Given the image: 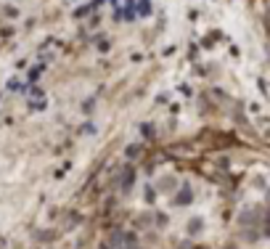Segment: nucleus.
Listing matches in <instances>:
<instances>
[{
	"instance_id": "nucleus-1",
	"label": "nucleus",
	"mask_w": 270,
	"mask_h": 249,
	"mask_svg": "<svg viewBox=\"0 0 270 249\" xmlns=\"http://www.w3.org/2000/svg\"><path fill=\"white\" fill-rule=\"evenodd\" d=\"M177 175H172V173H164L159 180H156V194H170L172 196L175 191H177Z\"/></svg>"
},
{
	"instance_id": "nucleus-2",
	"label": "nucleus",
	"mask_w": 270,
	"mask_h": 249,
	"mask_svg": "<svg viewBox=\"0 0 270 249\" xmlns=\"http://www.w3.org/2000/svg\"><path fill=\"white\" fill-rule=\"evenodd\" d=\"M186 233L188 236H201L204 233V218H199V215H196V218H191L188 223H186Z\"/></svg>"
},
{
	"instance_id": "nucleus-3",
	"label": "nucleus",
	"mask_w": 270,
	"mask_h": 249,
	"mask_svg": "<svg viewBox=\"0 0 270 249\" xmlns=\"http://www.w3.org/2000/svg\"><path fill=\"white\" fill-rule=\"evenodd\" d=\"M268 183H270V178H268L265 173H254L252 175V188H254V191H265Z\"/></svg>"
},
{
	"instance_id": "nucleus-4",
	"label": "nucleus",
	"mask_w": 270,
	"mask_h": 249,
	"mask_svg": "<svg viewBox=\"0 0 270 249\" xmlns=\"http://www.w3.org/2000/svg\"><path fill=\"white\" fill-rule=\"evenodd\" d=\"M191 199H194V194H191V188H186V191L180 194V201H191Z\"/></svg>"
}]
</instances>
